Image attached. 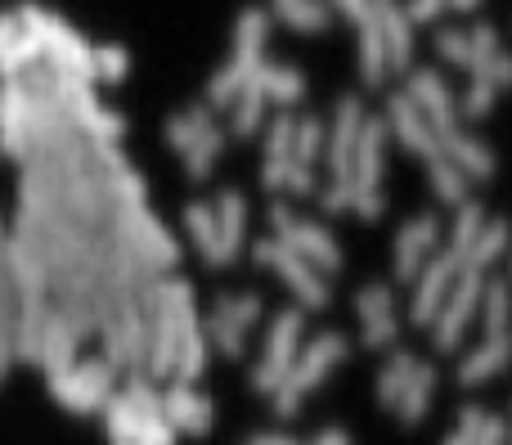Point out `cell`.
Segmentation results:
<instances>
[{"mask_svg": "<svg viewBox=\"0 0 512 445\" xmlns=\"http://www.w3.org/2000/svg\"><path fill=\"white\" fill-rule=\"evenodd\" d=\"M405 95L423 108V117H427V126L436 131V140H441L445 158H450L463 176L468 180H490L495 176V153H490V144L472 140V135L463 131L459 99L450 95V86H445L441 72L436 68H409Z\"/></svg>", "mask_w": 512, "mask_h": 445, "instance_id": "6da1fadb", "label": "cell"}, {"mask_svg": "<svg viewBox=\"0 0 512 445\" xmlns=\"http://www.w3.org/2000/svg\"><path fill=\"white\" fill-rule=\"evenodd\" d=\"M481 225H486L481 203H463L459 216H454L450 243H445L436 257L423 261V270H418V279H414V302H409V320H414L418 329H432V320L441 315V306H445V297H450L454 279H459L463 261H468L472 243H477Z\"/></svg>", "mask_w": 512, "mask_h": 445, "instance_id": "7a4b0ae2", "label": "cell"}, {"mask_svg": "<svg viewBox=\"0 0 512 445\" xmlns=\"http://www.w3.org/2000/svg\"><path fill=\"white\" fill-rule=\"evenodd\" d=\"M481 311H486V342H481L472 356H463V365H459L463 387L490 383V378H495L499 369H508V360H512V293H508V279H486Z\"/></svg>", "mask_w": 512, "mask_h": 445, "instance_id": "3957f363", "label": "cell"}, {"mask_svg": "<svg viewBox=\"0 0 512 445\" xmlns=\"http://www.w3.org/2000/svg\"><path fill=\"white\" fill-rule=\"evenodd\" d=\"M265 9H243L239 23H234V54L212 81H207V108H230L239 99V90L256 77V68L265 63Z\"/></svg>", "mask_w": 512, "mask_h": 445, "instance_id": "277c9868", "label": "cell"}, {"mask_svg": "<svg viewBox=\"0 0 512 445\" xmlns=\"http://www.w3.org/2000/svg\"><path fill=\"white\" fill-rule=\"evenodd\" d=\"M364 104L355 95L337 99L333 131H328V189H324V212H351V171H355V144L364 131Z\"/></svg>", "mask_w": 512, "mask_h": 445, "instance_id": "5b68a950", "label": "cell"}, {"mask_svg": "<svg viewBox=\"0 0 512 445\" xmlns=\"http://www.w3.org/2000/svg\"><path fill=\"white\" fill-rule=\"evenodd\" d=\"M346 356H351V342H346L342 333H319L315 342H306V347L297 351V360H292V374L283 378V387L270 396V401H274V414L288 423L292 414L301 410V396L315 392V387L324 383V378L333 374V369L342 365Z\"/></svg>", "mask_w": 512, "mask_h": 445, "instance_id": "8992f818", "label": "cell"}, {"mask_svg": "<svg viewBox=\"0 0 512 445\" xmlns=\"http://www.w3.org/2000/svg\"><path fill=\"white\" fill-rule=\"evenodd\" d=\"M387 117H364L360 144H355V171H351V212L364 221H378L387 198H382V167H387Z\"/></svg>", "mask_w": 512, "mask_h": 445, "instance_id": "52a82bcc", "label": "cell"}, {"mask_svg": "<svg viewBox=\"0 0 512 445\" xmlns=\"http://www.w3.org/2000/svg\"><path fill=\"white\" fill-rule=\"evenodd\" d=\"M113 378H117V369L108 365L104 356H95V360H81V365L63 369V374H54V378H45V383H50V396L68 414H99L108 396L117 392Z\"/></svg>", "mask_w": 512, "mask_h": 445, "instance_id": "ba28073f", "label": "cell"}, {"mask_svg": "<svg viewBox=\"0 0 512 445\" xmlns=\"http://www.w3.org/2000/svg\"><path fill=\"white\" fill-rule=\"evenodd\" d=\"M486 270H490V266L463 261V270H459V279H454L450 297H445L441 315L432 320V342H436V351H445V356H450V351H459L463 329H468L472 315H477L481 293H486Z\"/></svg>", "mask_w": 512, "mask_h": 445, "instance_id": "9c48e42d", "label": "cell"}, {"mask_svg": "<svg viewBox=\"0 0 512 445\" xmlns=\"http://www.w3.org/2000/svg\"><path fill=\"white\" fill-rule=\"evenodd\" d=\"M252 257H256V266L274 270V275H279L283 284L292 288V297L301 302V311H324V306H328V284L319 279V270L310 266L301 252L288 248V243H279L270 234V239H261L252 248Z\"/></svg>", "mask_w": 512, "mask_h": 445, "instance_id": "30bf717a", "label": "cell"}, {"mask_svg": "<svg viewBox=\"0 0 512 445\" xmlns=\"http://www.w3.org/2000/svg\"><path fill=\"white\" fill-rule=\"evenodd\" d=\"M167 302L176 306V324H180V360H176V378L180 383H198L207 369V329L203 315L194 306V284L180 275H167Z\"/></svg>", "mask_w": 512, "mask_h": 445, "instance_id": "8fae6325", "label": "cell"}, {"mask_svg": "<svg viewBox=\"0 0 512 445\" xmlns=\"http://www.w3.org/2000/svg\"><path fill=\"white\" fill-rule=\"evenodd\" d=\"M301 324H306V311L301 306H288V311L274 315L270 324V342H265L261 365L252 369V387L265 396H274L283 387V378L292 374V360L301 351Z\"/></svg>", "mask_w": 512, "mask_h": 445, "instance_id": "7c38bea8", "label": "cell"}, {"mask_svg": "<svg viewBox=\"0 0 512 445\" xmlns=\"http://www.w3.org/2000/svg\"><path fill=\"white\" fill-rule=\"evenodd\" d=\"M270 221H274V239L288 243L292 252H301V257H306L315 270H328V275H337V270H342V248L333 243V234H328L324 225L297 221V216H292L283 203L270 207Z\"/></svg>", "mask_w": 512, "mask_h": 445, "instance_id": "4fadbf2b", "label": "cell"}, {"mask_svg": "<svg viewBox=\"0 0 512 445\" xmlns=\"http://www.w3.org/2000/svg\"><path fill=\"white\" fill-rule=\"evenodd\" d=\"M387 131L396 135V140L405 144L409 153H418V158H423L427 167H436V162H445L441 140H436V131H432V126H427L423 108H418L414 99L405 95V90L387 99Z\"/></svg>", "mask_w": 512, "mask_h": 445, "instance_id": "5bb4252c", "label": "cell"}, {"mask_svg": "<svg viewBox=\"0 0 512 445\" xmlns=\"http://www.w3.org/2000/svg\"><path fill=\"white\" fill-rule=\"evenodd\" d=\"M256 315H261V302H256V297H216L212 315L203 320L207 342L221 347V356L239 360L243 356V333L256 324Z\"/></svg>", "mask_w": 512, "mask_h": 445, "instance_id": "9a60e30c", "label": "cell"}, {"mask_svg": "<svg viewBox=\"0 0 512 445\" xmlns=\"http://www.w3.org/2000/svg\"><path fill=\"white\" fill-rule=\"evenodd\" d=\"M355 311L364 324V347L369 351H391L400 338V320H396V293L391 284H364L355 293Z\"/></svg>", "mask_w": 512, "mask_h": 445, "instance_id": "2e32d148", "label": "cell"}, {"mask_svg": "<svg viewBox=\"0 0 512 445\" xmlns=\"http://www.w3.org/2000/svg\"><path fill=\"white\" fill-rule=\"evenodd\" d=\"M32 140H27V81H0V158L23 167Z\"/></svg>", "mask_w": 512, "mask_h": 445, "instance_id": "e0dca14e", "label": "cell"}, {"mask_svg": "<svg viewBox=\"0 0 512 445\" xmlns=\"http://www.w3.org/2000/svg\"><path fill=\"white\" fill-rule=\"evenodd\" d=\"M436 239H441V221H436L432 212L400 225V234H396V279L400 284H414L423 261L436 252Z\"/></svg>", "mask_w": 512, "mask_h": 445, "instance_id": "ac0fdd59", "label": "cell"}, {"mask_svg": "<svg viewBox=\"0 0 512 445\" xmlns=\"http://www.w3.org/2000/svg\"><path fill=\"white\" fill-rule=\"evenodd\" d=\"M162 410H167L171 428L185 432V437H207V432H212V401H207L194 383H180L176 378V383L162 392Z\"/></svg>", "mask_w": 512, "mask_h": 445, "instance_id": "d6986e66", "label": "cell"}, {"mask_svg": "<svg viewBox=\"0 0 512 445\" xmlns=\"http://www.w3.org/2000/svg\"><path fill=\"white\" fill-rule=\"evenodd\" d=\"M45 59V45L32 32H23L18 14L0 9V81H18L32 63Z\"/></svg>", "mask_w": 512, "mask_h": 445, "instance_id": "ffe728a7", "label": "cell"}, {"mask_svg": "<svg viewBox=\"0 0 512 445\" xmlns=\"http://www.w3.org/2000/svg\"><path fill=\"white\" fill-rule=\"evenodd\" d=\"M292 144H297V117L283 108V113L270 122V131H265V171H261V185L270 189V194H279V189L288 185Z\"/></svg>", "mask_w": 512, "mask_h": 445, "instance_id": "44dd1931", "label": "cell"}, {"mask_svg": "<svg viewBox=\"0 0 512 445\" xmlns=\"http://www.w3.org/2000/svg\"><path fill=\"white\" fill-rule=\"evenodd\" d=\"M382 18V50H387V72H409L414 68V23L396 0H378Z\"/></svg>", "mask_w": 512, "mask_h": 445, "instance_id": "7402d4cb", "label": "cell"}, {"mask_svg": "<svg viewBox=\"0 0 512 445\" xmlns=\"http://www.w3.org/2000/svg\"><path fill=\"white\" fill-rule=\"evenodd\" d=\"M77 351H81V338L72 333L68 315L59 311V306H50V315H45V333H41V369L45 378L63 374V369L77 365Z\"/></svg>", "mask_w": 512, "mask_h": 445, "instance_id": "603a6c76", "label": "cell"}, {"mask_svg": "<svg viewBox=\"0 0 512 445\" xmlns=\"http://www.w3.org/2000/svg\"><path fill=\"white\" fill-rule=\"evenodd\" d=\"M5 221H0V383H5L9 365H14V333H18V293H14V279H9V261H5Z\"/></svg>", "mask_w": 512, "mask_h": 445, "instance_id": "cb8c5ba5", "label": "cell"}, {"mask_svg": "<svg viewBox=\"0 0 512 445\" xmlns=\"http://www.w3.org/2000/svg\"><path fill=\"white\" fill-rule=\"evenodd\" d=\"M216 230H221V266H230L243 252V225H248V198L239 189H221L216 198Z\"/></svg>", "mask_w": 512, "mask_h": 445, "instance_id": "d4e9b609", "label": "cell"}, {"mask_svg": "<svg viewBox=\"0 0 512 445\" xmlns=\"http://www.w3.org/2000/svg\"><path fill=\"white\" fill-rule=\"evenodd\" d=\"M185 230L194 239L203 266L221 270V230H216V207L212 203H189L185 207Z\"/></svg>", "mask_w": 512, "mask_h": 445, "instance_id": "484cf974", "label": "cell"}, {"mask_svg": "<svg viewBox=\"0 0 512 445\" xmlns=\"http://www.w3.org/2000/svg\"><path fill=\"white\" fill-rule=\"evenodd\" d=\"M104 428H108V445H144V423H140V410L131 405L126 392H113L104 401Z\"/></svg>", "mask_w": 512, "mask_h": 445, "instance_id": "4316f807", "label": "cell"}, {"mask_svg": "<svg viewBox=\"0 0 512 445\" xmlns=\"http://www.w3.org/2000/svg\"><path fill=\"white\" fill-rule=\"evenodd\" d=\"M432 392H436V369L418 360L414 378H409V387L400 392V401H396V410H391V414H396L405 428H414V423H423L427 410H432Z\"/></svg>", "mask_w": 512, "mask_h": 445, "instance_id": "83f0119b", "label": "cell"}, {"mask_svg": "<svg viewBox=\"0 0 512 445\" xmlns=\"http://www.w3.org/2000/svg\"><path fill=\"white\" fill-rule=\"evenodd\" d=\"M256 81H261L265 99H274L279 108H292L301 95H306V77H301V68H292V63H270L265 59L261 68H256Z\"/></svg>", "mask_w": 512, "mask_h": 445, "instance_id": "f1b7e54d", "label": "cell"}, {"mask_svg": "<svg viewBox=\"0 0 512 445\" xmlns=\"http://www.w3.org/2000/svg\"><path fill=\"white\" fill-rule=\"evenodd\" d=\"M414 369H418V356H409V351H391L387 356V365L378 369V405L382 410H396V401L409 387Z\"/></svg>", "mask_w": 512, "mask_h": 445, "instance_id": "f546056e", "label": "cell"}, {"mask_svg": "<svg viewBox=\"0 0 512 445\" xmlns=\"http://www.w3.org/2000/svg\"><path fill=\"white\" fill-rule=\"evenodd\" d=\"M221 149H225V131H221L216 122H207L203 131H198V140L189 144V153H185L189 180H207V176H212V167H216V158H221Z\"/></svg>", "mask_w": 512, "mask_h": 445, "instance_id": "4dcf8cb0", "label": "cell"}, {"mask_svg": "<svg viewBox=\"0 0 512 445\" xmlns=\"http://www.w3.org/2000/svg\"><path fill=\"white\" fill-rule=\"evenodd\" d=\"M212 113H216V108H207V99H203V104H194V108H185V113H171L167 117V144L180 153V158H185L189 144L198 140V131H203L207 122H216Z\"/></svg>", "mask_w": 512, "mask_h": 445, "instance_id": "1f68e13d", "label": "cell"}, {"mask_svg": "<svg viewBox=\"0 0 512 445\" xmlns=\"http://www.w3.org/2000/svg\"><path fill=\"white\" fill-rule=\"evenodd\" d=\"M274 14H279V23H288L292 32H324L328 27V5L324 0H279Z\"/></svg>", "mask_w": 512, "mask_h": 445, "instance_id": "d6a6232c", "label": "cell"}, {"mask_svg": "<svg viewBox=\"0 0 512 445\" xmlns=\"http://www.w3.org/2000/svg\"><path fill=\"white\" fill-rule=\"evenodd\" d=\"M234 135L239 140H248V135H256V126H261V108H265V90H261V81H248V86L239 90V99H234Z\"/></svg>", "mask_w": 512, "mask_h": 445, "instance_id": "836d02e7", "label": "cell"}, {"mask_svg": "<svg viewBox=\"0 0 512 445\" xmlns=\"http://www.w3.org/2000/svg\"><path fill=\"white\" fill-rule=\"evenodd\" d=\"M427 176H432V189H436V198H441V203H450V207L468 203V176H463L450 158L436 162V167H427Z\"/></svg>", "mask_w": 512, "mask_h": 445, "instance_id": "e575fe53", "label": "cell"}, {"mask_svg": "<svg viewBox=\"0 0 512 445\" xmlns=\"http://www.w3.org/2000/svg\"><path fill=\"white\" fill-rule=\"evenodd\" d=\"M324 153V122L319 117H297V144H292V158L315 167V158Z\"/></svg>", "mask_w": 512, "mask_h": 445, "instance_id": "d590c367", "label": "cell"}, {"mask_svg": "<svg viewBox=\"0 0 512 445\" xmlns=\"http://www.w3.org/2000/svg\"><path fill=\"white\" fill-rule=\"evenodd\" d=\"M131 72V54L122 45H95V81H122Z\"/></svg>", "mask_w": 512, "mask_h": 445, "instance_id": "8d00e7d4", "label": "cell"}, {"mask_svg": "<svg viewBox=\"0 0 512 445\" xmlns=\"http://www.w3.org/2000/svg\"><path fill=\"white\" fill-rule=\"evenodd\" d=\"M436 54H441V59H450V63H459V68H468V63H472V36L445 27V32H436Z\"/></svg>", "mask_w": 512, "mask_h": 445, "instance_id": "74e56055", "label": "cell"}, {"mask_svg": "<svg viewBox=\"0 0 512 445\" xmlns=\"http://www.w3.org/2000/svg\"><path fill=\"white\" fill-rule=\"evenodd\" d=\"M481 428H486V410H481V405H463V410H459V428L445 437V445H477Z\"/></svg>", "mask_w": 512, "mask_h": 445, "instance_id": "f35d334b", "label": "cell"}, {"mask_svg": "<svg viewBox=\"0 0 512 445\" xmlns=\"http://www.w3.org/2000/svg\"><path fill=\"white\" fill-rule=\"evenodd\" d=\"M441 9H445V0H409L405 14H409V23H436Z\"/></svg>", "mask_w": 512, "mask_h": 445, "instance_id": "ab89813d", "label": "cell"}, {"mask_svg": "<svg viewBox=\"0 0 512 445\" xmlns=\"http://www.w3.org/2000/svg\"><path fill=\"white\" fill-rule=\"evenodd\" d=\"M477 445H508V423L495 419V414H486V428H481Z\"/></svg>", "mask_w": 512, "mask_h": 445, "instance_id": "60d3db41", "label": "cell"}, {"mask_svg": "<svg viewBox=\"0 0 512 445\" xmlns=\"http://www.w3.org/2000/svg\"><path fill=\"white\" fill-rule=\"evenodd\" d=\"M495 81H499V90L512 86V54H504V50H499V59H495Z\"/></svg>", "mask_w": 512, "mask_h": 445, "instance_id": "b9f144b4", "label": "cell"}, {"mask_svg": "<svg viewBox=\"0 0 512 445\" xmlns=\"http://www.w3.org/2000/svg\"><path fill=\"white\" fill-rule=\"evenodd\" d=\"M310 445H351V437H346V428H324Z\"/></svg>", "mask_w": 512, "mask_h": 445, "instance_id": "7bdbcfd3", "label": "cell"}, {"mask_svg": "<svg viewBox=\"0 0 512 445\" xmlns=\"http://www.w3.org/2000/svg\"><path fill=\"white\" fill-rule=\"evenodd\" d=\"M243 445H301V441H292V437H279V432H261V437H248Z\"/></svg>", "mask_w": 512, "mask_h": 445, "instance_id": "ee69618b", "label": "cell"}, {"mask_svg": "<svg viewBox=\"0 0 512 445\" xmlns=\"http://www.w3.org/2000/svg\"><path fill=\"white\" fill-rule=\"evenodd\" d=\"M445 5H450V9H459V14H472V9H477L481 0H445Z\"/></svg>", "mask_w": 512, "mask_h": 445, "instance_id": "f6af8a7d", "label": "cell"}, {"mask_svg": "<svg viewBox=\"0 0 512 445\" xmlns=\"http://www.w3.org/2000/svg\"><path fill=\"white\" fill-rule=\"evenodd\" d=\"M270 5H279V0H270Z\"/></svg>", "mask_w": 512, "mask_h": 445, "instance_id": "bcb514c9", "label": "cell"}]
</instances>
